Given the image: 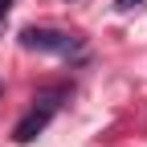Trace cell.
<instances>
[{"instance_id":"cell-1","label":"cell","mask_w":147,"mask_h":147,"mask_svg":"<svg viewBox=\"0 0 147 147\" xmlns=\"http://www.w3.org/2000/svg\"><path fill=\"white\" fill-rule=\"evenodd\" d=\"M21 45L33 49V53H53V57H69V53L82 49V37L69 33V29H21Z\"/></svg>"},{"instance_id":"cell-2","label":"cell","mask_w":147,"mask_h":147,"mask_svg":"<svg viewBox=\"0 0 147 147\" xmlns=\"http://www.w3.org/2000/svg\"><path fill=\"white\" fill-rule=\"evenodd\" d=\"M37 102H41V106H33L29 115H25L21 123H16V127H12V139H16V143H33V139H37V135H41L45 127H49L53 110H57V102H53V94H41Z\"/></svg>"},{"instance_id":"cell-3","label":"cell","mask_w":147,"mask_h":147,"mask_svg":"<svg viewBox=\"0 0 147 147\" xmlns=\"http://www.w3.org/2000/svg\"><path fill=\"white\" fill-rule=\"evenodd\" d=\"M143 0H115V8H123V12H131V8H139Z\"/></svg>"},{"instance_id":"cell-4","label":"cell","mask_w":147,"mask_h":147,"mask_svg":"<svg viewBox=\"0 0 147 147\" xmlns=\"http://www.w3.org/2000/svg\"><path fill=\"white\" fill-rule=\"evenodd\" d=\"M8 4H12V0H0V21L8 16Z\"/></svg>"}]
</instances>
